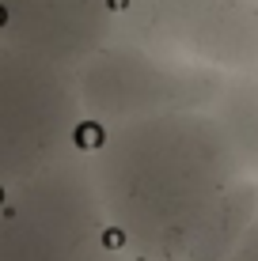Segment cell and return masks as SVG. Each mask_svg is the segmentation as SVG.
<instances>
[{
    "label": "cell",
    "instance_id": "obj_1",
    "mask_svg": "<svg viewBox=\"0 0 258 261\" xmlns=\"http://www.w3.org/2000/svg\"><path fill=\"white\" fill-rule=\"evenodd\" d=\"M84 151L110 239L140 261H224L258 212L209 106L87 129Z\"/></svg>",
    "mask_w": 258,
    "mask_h": 261
},
{
    "label": "cell",
    "instance_id": "obj_2",
    "mask_svg": "<svg viewBox=\"0 0 258 261\" xmlns=\"http://www.w3.org/2000/svg\"><path fill=\"white\" fill-rule=\"evenodd\" d=\"M110 239L87 151L0 190V261H87Z\"/></svg>",
    "mask_w": 258,
    "mask_h": 261
},
{
    "label": "cell",
    "instance_id": "obj_3",
    "mask_svg": "<svg viewBox=\"0 0 258 261\" xmlns=\"http://www.w3.org/2000/svg\"><path fill=\"white\" fill-rule=\"evenodd\" d=\"M84 140L73 68L0 42V190L80 151Z\"/></svg>",
    "mask_w": 258,
    "mask_h": 261
},
{
    "label": "cell",
    "instance_id": "obj_4",
    "mask_svg": "<svg viewBox=\"0 0 258 261\" xmlns=\"http://www.w3.org/2000/svg\"><path fill=\"white\" fill-rule=\"evenodd\" d=\"M87 129L122 125L163 110H198L217 98L224 72L190 65L114 31L73 68Z\"/></svg>",
    "mask_w": 258,
    "mask_h": 261
},
{
    "label": "cell",
    "instance_id": "obj_5",
    "mask_svg": "<svg viewBox=\"0 0 258 261\" xmlns=\"http://www.w3.org/2000/svg\"><path fill=\"white\" fill-rule=\"evenodd\" d=\"M114 31L224 76L258 72V0H122Z\"/></svg>",
    "mask_w": 258,
    "mask_h": 261
},
{
    "label": "cell",
    "instance_id": "obj_6",
    "mask_svg": "<svg viewBox=\"0 0 258 261\" xmlns=\"http://www.w3.org/2000/svg\"><path fill=\"white\" fill-rule=\"evenodd\" d=\"M118 27V0H0V42L76 68Z\"/></svg>",
    "mask_w": 258,
    "mask_h": 261
},
{
    "label": "cell",
    "instance_id": "obj_7",
    "mask_svg": "<svg viewBox=\"0 0 258 261\" xmlns=\"http://www.w3.org/2000/svg\"><path fill=\"white\" fill-rule=\"evenodd\" d=\"M209 110L224 125L239 163H243V174L258 182V72L224 76Z\"/></svg>",
    "mask_w": 258,
    "mask_h": 261
},
{
    "label": "cell",
    "instance_id": "obj_8",
    "mask_svg": "<svg viewBox=\"0 0 258 261\" xmlns=\"http://www.w3.org/2000/svg\"><path fill=\"white\" fill-rule=\"evenodd\" d=\"M224 261H258V212H254V220L247 223V231L239 235V242L224 254Z\"/></svg>",
    "mask_w": 258,
    "mask_h": 261
},
{
    "label": "cell",
    "instance_id": "obj_9",
    "mask_svg": "<svg viewBox=\"0 0 258 261\" xmlns=\"http://www.w3.org/2000/svg\"><path fill=\"white\" fill-rule=\"evenodd\" d=\"M87 261H140V257H133L129 250H122L118 242H106V246H103V250H95V254L87 257Z\"/></svg>",
    "mask_w": 258,
    "mask_h": 261
},
{
    "label": "cell",
    "instance_id": "obj_10",
    "mask_svg": "<svg viewBox=\"0 0 258 261\" xmlns=\"http://www.w3.org/2000/svg\"><path fill=\"white\" fill-rule=\"evenodd\" d=\"M118 4H122V0H118Z\"/></svg>",
    "mask_w": 258,
    "mask_h": 261
}]
</instances>
